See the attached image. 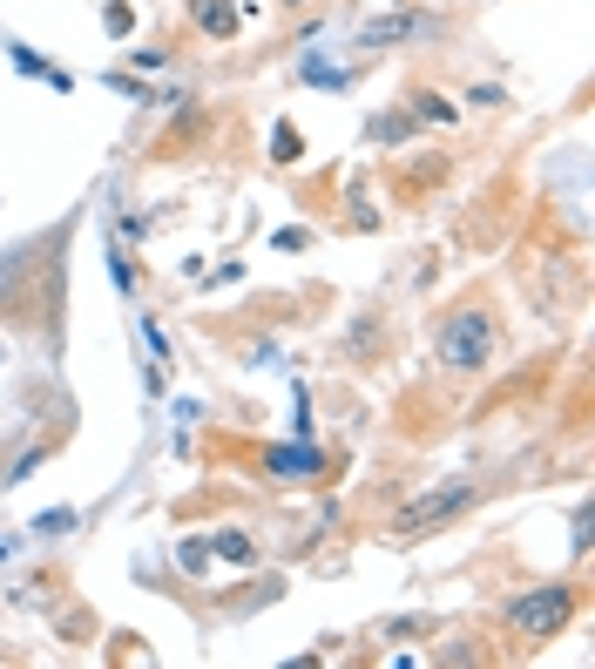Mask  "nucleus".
Here are the masks:
<instances>
[{"instance_id": "nucleus-1", "label": "nucleus", "mask_w": 595, "mask_h": 669, "mask_svg": "<svg viewBox=\"0 0 595 669\" xmlns=\"http://www.w3.org/2000/svg\"><path fill=\"white\" fill-rule=\"evenodd\" d=\"M433 352H440L447 372H480L487 359H495V318L487 311H454L440 325V339H433Z\"/></svg>"}, {"instance_id": "nucleus-2", "label": "nucleus", "mask_w": 595, "mask_h": 669, "mask_svg": "<svg viewBox=\"0 0 595 669\" xmlns=\"http://www.w3.org/2000/svg\"><path fill=\"white\" fill-rule=\"evenodd\" d=\"M569 616H575V588H528V595L508 602V629H514L521 643H549V636H562Z\"/></svg>"}, {"instance_id": "nucleus-3", "label": "nucleus", "mask_w": 595, "mask_h": 669, "mask_svg": "<svg viewBox=\"0 0 595 669\" xmlns=\"http://www.w3.org/2000/svg\"><path fill=\"white\" fill-rule=\"evenodd\" d=\"M474 493H480V480H454V487H433V493L406 500V508L393 514V541H419L433 528H447L460 508H474Z\"/></svg>"}, {"instance_id": "nucleus-4", "label": "nucleus", "mask_w": 595, "mask_h": 669, "mask_svg": "<svg viewBox=\"0 0 595 669\" xmlns=\"http://www.w3.org/2000/svg\"><path fill=\"white\" fill-rule=\"evenodd\" d=\"M270 474L278 480H311V474H325V454L318 446H270Z\"/></svg>"}, {"instance_id": "nucleus-5", "label": "nucleus", "mask_w": 595, "mask_h": 669, "mask_svg": "<svg viewBox=\"0 0 595 669\" xmlns=\"http://www.w3.org/2000/svg\"><path fill=\"white\" fill-rule=\"evenodd\" d=\"M190 14H196V28L210 41H231L237 34V8H231V0H190Z\"/></svg>"}, {"instance_id": "nucleus-6", "label": "nucleus", "mask_w": 595, "mask_h": 669, "mask_svg": "<svg viewBox=\"0 0 595 669\" xmlns=\"http://www.w3.org/2000/svg\"><path fill=\"white\" fill-rule=\"evenodd\" d=\"M406 34H433V21H426V14H413V21H372L359 41H365V47H379V41H406Z\"/></svg>"}, {"instance_id": "nucleus-7", "label": "nucleus", "mask_w": 595, "mask_h": 669, "mask_svg": "<svg viewBox=\"0 0 595 669\" xmlns=\"http://www.w3.org/2000/svg\"><path fill=\"white\" fill-rule=\"evenodd\" d=\"M203 548H210V554H224V562H257V548H251V534H210Z\"/></svg>"}, {"instance_id": "nucleus-8", "label": "nucleus", "mask_w": 595, "mask_h": 669, "mask_svg": "<svg viewBox=\"0 0 595 669\" xmlns=\"http://www.w3.org/2000/svg\"><path fill=\"white\" fill-rule=\"evenodd\" d=\"M419 123H454V102H440V95H419V108H413Z\"/></svg>"}, {"instance_id": "nucleus-9", "label": "nucleus", "mask_w": 595, "mask_h": 669, "mask_svg": "<svg viewBox=\"0 0 595 669\" xmlns=\"http://www.w3.org/2000/svg\"><path fill=\"white\" fill-rule=\"evenodd\" d=\"M102 28H108V34H129V28H136V14L123 8V0H108V8H102Z\"/></svg>"}, {"instance_id": "nucleus-10", "label": "nucleus", "mask_w": 595, "mask_h": 669, "mask_svg": "<svg viewBox=\"0 0 595 669\" xmlns=\"http://www.w3.org/2000/svg\"><path fill=\"white\" fill-rule=\"evenodd\" d=\"M68 528H75V514H68V508H54V514H41V521H34V534H68Z\"/></svg>"}, {"instance_id": "nucleus-11", "label": "nucleus", "mask_w": 595, "mask_h": 669, "mask_svg": "<svg viewBox=\"0 0 595 669\" xmlns=\"http://www.w3.org/2000/svg\"><path fill=\"white\" fill-rule=\"evenodd\" d=\"M8 548H14V541H0V554H8Z\"/></svg>"}]
</instances>
